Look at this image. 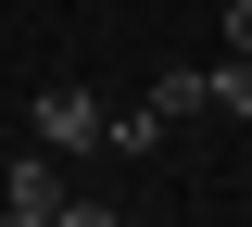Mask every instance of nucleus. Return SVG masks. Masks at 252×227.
<instances>
[{"mask_svg":"<svg viewBox=\"0 0 252 227\" xmlns=\"http://www.w3.org/2000/svg\"><path fill=\"white\" fill-rule=\"evenodd\" d=\"M13 215H63V164H51V152L13 164Z\"/></svg>","mask_w":252,"mask_h":227,"instance_id":"3","label":"nucleus"},{"mask_svg":"<svg viewBox=\"0 0 252 227\" xmlns=\"http://www.w3.org/2000/svg\"><path fill=\"white\" fill-rule=\"evenodd\" d=\"M227 51H240V64H252V0H227Z\"/></svg>","mask_w":252,"mask_h":227,"instance_id":"6","label":"nucleus"},{"mask_svg":"<svg viewBox=\"0 0 252 227\" xmlns=\"http://www.w3.org/2000/svg\"><path fill=\"white\" fill-rule=\"evenodd\" d=\"M189 114H215V64H164L152 76V127H189Z\"/></svg>","mask_w":252,"mask_h":227,"instance_id":"2","label":"nucleus"},{"mask_svg":"<svg viewBox=\"0 0 252 227\" xmlns=\"http://www.w3.org/2000/svg\"><path fill=\"white\" fill-rule=\"evenodd\" d=\"M215 114H252V64H240V51L215 64Z\"/></svg>","mask_w":252,"mask_h":227,"instance_id":"4","label":"nucleus"},{"mask_svg":"<svg viewBox=\"0 0 252 227\" xmlns=\"http://www.w3.org/2000/svg\"><path fill=\"white\" fill-rule=\"evenodd\" d=\"M51 227H126V215H114V202H76V190H63V215H51Z\"/></svg>","mask_w":252,"mask_h":227,"instance_id":"5","label":"nucleus"},{"mask_svg":"<svg viewBox=\"0 0 252 227\" xmlns=\"http://www.w3.org/2000/svg\"><path fill=\"white\" fill-rule=\"evenodd\" d=\"M0 202H13V164H0Z\"/></svg>","mask_w":252,"mask_h":227,"instance_id":"7","label":"nucleus"},{"mask_svg":"<svg viewBox=\"0 0 252 227\" xmlns=\"http://www.w3.org/2000/svg\"><path fill=\"white\" fill-rule=\"evenodd\" d=\"M38 152H101V127H114V101L89 89V76H63V89H38Z\"/></svg>","mask_w":252,"mask_h":227,"instance_id":"1","label":"nucleus"}]
</instances>
